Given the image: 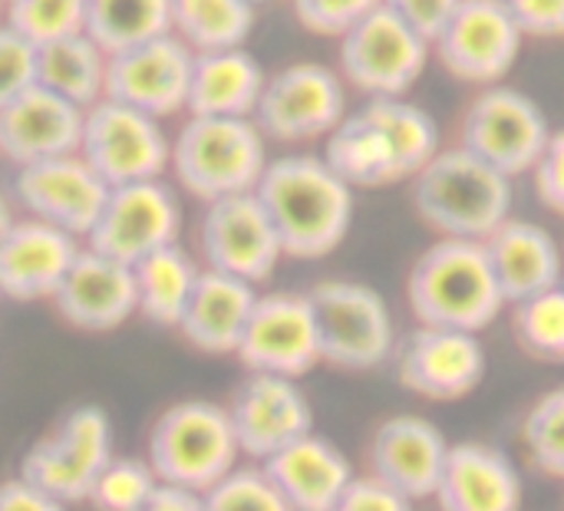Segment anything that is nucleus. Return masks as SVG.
I'll list each match as a JSON object with an SVG mask.
<instances>
[{"mask_svg":"<svg viewBox=\"0 0 564 511\" xmlns=\"http://www.w3.org/2000/svg\"><path fill=\"white\" fill-rule=\"evenodd\" d=\"M254 192L281 238L284 258H327L350 235L354 188L324 155L291 152L271 159Z\"/></svg>","mask_w":564,"mask_h":511,"instance_id":"1","label":"nucleus"},{"mask_svg":"<svg viewBox=\"0 0 564 511\" xmlns=\"http://www.w3.org/2000/svg\"><path fill=\"white\" fill-rule=\"evenodd\" d=\"M406 301L423 327L486 330L506 307L482 241L440 238L433 241L406 278Z\"/></svg>","mask_w":564,"mask_h":511,"instance_id":"2","label":"nucleus"},{"mask_svg":"<svg viewBox=\"0 0 564 511\" xmlns=\"http://www.w3.org/2000/svg\"><path fill=\"white\" fill-rule=\"evenodd\" d=\"M413 211L440 238L486 241L512 218V178L463 149H440L413 175Z\"/></svg>","mask_w":564,"mask_h":511,"instance_id":"3","label":"nucleus"},{"mask_svg":"<svg viewBox=\"0 0 564 511\" xmlns=\"http://www.w3.org/2000/svg\"><path fill=\"white\" fill-rule=\"evenodd\" d=\"M268 139L254 119L188 116L172 139V175L198 202L254 192L268 168Z\"/></svg>","mask_w":564,"mask_h":511,"instance_id":"4","label":"nucleus"},{"mask_svg":"<svg viewBox=\"0 0 564 511\" xmlns=\"http://www.w3.org/2000/svg\"><path fill=\"white\" fill-rule=\"evenodd\" d=\"M238 436L228 406L212 400L172 403L149 433V466L159 482L205 496L238 469Z\"/></svg>","mask_w":564,"mask_h":511,"instance_id":"5","label":"nucleus"},{"mask_svg":"<svg viewBox=\"0 0 564 511\" xmlns=\"http://www.w3.org/2000/svg\"><path fill=\"white\" fill-rule=\"evenodd\" d=\"M307 294L317 314L321 357L327 367L367 373L397 354V324L380 291L364 281L330 278Z\"/></svg>","mask_w":564,"mask_h":511,"instance_id":"6","label":"nucleus"},{"mask_svg":"<svg viewBox=\"0 0 564 511\" xmlns=\"http://www.w3.org/2000/svg\"><path fill=\"white\" fill-rule=\"evenodd\" d=\"M552 132L545 109L529 93L496 83L469 99L459 122V145L502 175L519 178L539 165Z\"/></svg>","mask_w":564,"mask_h":511,"instance_id":"7","label":"nucleus"},{"mask_svg":"<svg viewBox=\"0 0 564 511\" xmlns=\"http://www.w3.org/2000/svg\"><path fill=\"white\" fill-rule=\"evenodd\" d=\"M430 53L433 43L380 3L340 36L337 73L367 99L406 96V89L423 76Z\"/></svg>","mask_w":564,"mask_h":511,"instance_id":"8","label":"nucleus"},{"mask_svg":"<svg viewBox=\"0 0 564 511\" xmlns=\"http://www.w3.org/2000/svg\"><path fill=\"white\" fill-rule=\"evenodd\" d=\"M347 89L344 76L324 63H288L264 79L251 119L268 142L301 145L327 139L347 119Z\"/></svg>","mask_w":564,"mask_h":511,"instance_id":"9","label":"nucleus"},{"mask_svg":"<svg viewBox=\"0 0 564 511\" xmlns=\"http://www.w3.org/2000/svg\"><path fill=\"white\" fill-rule=\"evenodd\" d=\"M116 459L112 453V423L102 406L69 410L53 433L33 443L20 463V476L59 502H89V492L102 469Z\"/></svg>","mask_w":564,"mask_h":511,"instance_id":"10","label":"nucleus"},{"mask_svg":"<svg viewBox=\"0 0 564 511\" xmlns=\"http://www.w3.org/2000/svg\"><path fill=\"white\" fill-rule=\"evenodd\" d=\"M79 155L109 188H116L162 178L172 165V139L165 135L162 119L106 96L83 116Z\"/></svg>","mask_w":564,"mask_h":511,"instance_id":"11","label":"nucleus"},{"mask_svg":"<svg viewBox=\"0 0 564 511\" xmlns=\"http://www.w3.org/2000/svg\"><path fill=\"white\" fill-rule=\"evenodd\" d=\"M522 43L525 36L506 0H459L433 40V53L453 79L486 89L509 76Z\"/></svg>","mask_w":564,"mask_h":511,"instance_id":"12","label":"nucleus"},{"mask_svg":"<svg viewBox=\"0 0 564 511\" xmlns=\"http://www.w3.org/2000/svg\"><path fill=\"white\" fill-rule=\"evenodd\" d=\"M182 235V202L162 178L132 182L109 188L99 221L86 235V248L116 258L122 264H139L142 258L178 244Z\"/></svg>","mask_w":564,"mask_h":511,"instance_id":"13","label":"nucleus"},{"mask_svg":"<svg viewBox=\"0 0 564 511\" xmlns=\"http://www.w3.org/2000/svg\"><path fill=\"white\" fill-rule=\"evenodd\" d=\"M198 248L205 268L241 278L248 284L268 281L284 258L281 238L258 192L208 202L198 221Z\"/></svg>","mask_w":564,"mask_h":511,"instance_id":"14","label":"nucleus"},{"mask_svg":"<svg viewBox=\"0 0 564 511\" xmlns=\"http://www.w3.org/2000/svg\"><path fill=\"white\" fill-rule=\"evenodd\" d=\"M235 357L248 367V373H274L291 380L324 363L311 294H261Z\"/></svg>","mask_w":564,"mask_h":511,"instance_id":"15","label":"nucleus"},{"mask_svg":"<svg viewBox=\"0 0 564 511\" xmlns=\"http://www.w3.org/2000/svg\"><path fill=\"white\" fill-rule=\"evenodd\" d=\"M10 192L26 218H40L79 241H86L109 198V185L79 152L17 168Z\"/></svg>","mask_w":564,"mask_h":511,"instance_id":"16","label":"nucleus"},{"mask_svg":"<svg viewBox=\"0 0 564 511\" xmlns=\"http://www.w3.org/2000/svg\"><path fill=\"white\" fill-rule=\"evenodd\" d=\"M192 66L195 50L185 46L175 33L145 40L109 56L106 96L155 119L188 112Z\"/></svg>","mask_w":564,"mask_h":511,"instance_id":"17","label":"nucleus"},{"mask_svg":"<svg viewBox=\"0 0 564 511\" xmlns=\"http://www.w3.org/2000/svg\"><path fill=\"white\" fill-rule=\"evenodd\" d=\"M486 347L479 334L449 330V327H416L397 347V380L410 393L453 403L479 390L486 380Z\"/></svg>","mask_w":564,"mask_h":511,"instance_id":"18","label":"nucleus"},{"mask_svg":"<svg viewBox=\"0 0 564 511\" xmlns=\"http://www.w3.org/2000/svg\"><path fill=\"white\" fill-rule=\"evenodd\" d=\"M228 416L241 446V456L258 466L314 433V410L307 393L291 377L248 373L228 403Z\"/></svg>","mask_w":564,"mask_h":511,"instance_id":"19","label":"nucleus"},{"mask_svg":"<svg viewBox=\"0 0 564 511\" xmlns=\"http://www.w3.org/2000/svg\"><path fill=\"white\" fill-rule=\"evenodd\" d=\"M449 446L443 430L423 416H390L377 426L367 446L370 476L410 502L433 499L449 459Z\"/></svg>","mask_w":564,"mask_h":511,"instance_id":"20","label":"nucleus"},{"mask_svg":"<svg viewBox=\"0 0 564 511\" xmlns=\"http://www.w3.org/2000/svg\"><path fill=\"white\" fill-rule=\"evenodd\" d=\"M53 307L76 330L109 334L139 314L135 274L129 264L83 244L59 291L53 294Z\"/></svg>","mask_w":564,"mask_h":511,"instance_id":"21","label":"nucleus"},{"mask_svg":"<svg viewBox=\"0 0 564 511\" xmlns=\"http://www.w3.org/2000/svg\"><path fill=\"white\" fill-rule=\"evenodd\" d=\"M83 116L76 102L56 96L46 86H30L7 106H0V159L23 168L56 155L79 152Z\"/></svg>","mask_w":564,"mask_h":511,"instance_id":"22","label":"nucleus"},{"mask_svg":"<svg viewBox=\"0 0 564 511\" xmlns=\"http://www.w3.org/2000/svg\"><path fill=\"white\" fill-rule=\"evenodd\" d=\"M79 251V238L40 218H17L0 238V297L20 304L53 301Z\"/></svg>","mask_w":564,"mask_h":511,"instance_id":"23","label":"nucleus"},{"mask_svg":"<svg viewBox=\"0 0 564 511\" xmlns=\"http://www.w3.org/2000/svg\"><path fill=\"white\" fill-rule=\"evenodd\" d=\"M440 511H522V476L516 463L489 443H456L433 496Z\"/></svg>","mask_w":564,"mask_h":511,"instance_id":"24","label":"nucleus"},{"mask_svg":"<svg viewBox=\"0 0 564 511\" xmlns=\"http://www.w3.org/2000/svg\"><path fill=\"white\" fill-rule=\"evenodd\" d=\"M268 479L294 511H334L347 486L357 479L344 449L330 439L307 433L261 463Z\"/></svg>","mask_w":564,"mask_h":511,"instance_id":"25","label":"nucleus"},{"mask_svg":"<svg viewBox=\"0 0 564 511\" xmlns=\"http://www.w3.org/2000/svg\"><path fill=\"white\" fill-rule=\"evenodd\" d=\"M258 297H261L258 284L202 268V278L182 314L178 330L198 354H212V357L238 354V344L245 337Z\"/></svg>","mask_w":564,"mask_h":511,"instance_id":"26","label":"nucleus"},{"mask_svg":"<svg viewBox=\"0 0 564 511\" xmlns=\"http://www.w3.org/2000/svg\"><path fill=\"white\" fill-rule=\"evenodd\" d=\"M482 244L506 304H519L562 284V248L549 228L525 218H509Z\"/></svg>","mask_w":564,"mask_h":511,"instance_id":"27","label":"nucleus"},{"mask_svg":"<svg viewBox=\"0 0 564 511\" xmlns=\"http://www.w3.org/2000/svg\"><path fill=\"white\" fill-rule=\"evenodd\" d=\"M268 73L245 50H212L195 53L192 89H188V116H241L251 119L261 99Z\"/></svg>","mask_w":564,"mask_h":511,"instance_id":"28","label":"nucleus"},{"mask_svg":"<svg viewBox=\"0 0 564 511\" xmlns=\"http://www.w3.org/2000/svg\"><path fill=\"white\" fill-rule=\"evenodd\" d=\"M324 159L350 188H380L403 182L393 142L364 109L347 112V119L327 135Z\"/></svg>","mask_w":564,"mask_h":511,"instance_id":"29","label":"nucleus"},{"mask_svg":"<svg viewBox=\"0 0 564 511\" xmlns=\"http://www.w3.org/2000/svg\"><path fill=\"white\" fill-rule=\"evenodd\" d=\"M106 76H109V53L86 30L40 46L36 83L76 102L79 109H89L99 99H106Z\"/></svg>","mask_w":564,"mask_h":511,"instance_id":"30","label":"nucleus"},{"mask_svg":"<svg viewBox=\"0 0 564 511\" xmlns=\"http://www.w3.org/2000/svg\"><path fill=\"white\" fill-rule=\"evenodd\" d=\"M135 274V294H139V314L155 327H175L182 324V314L195 294V284L202 278V268L182 244H169L139 264H132Z\"/></svg>","mask_w":564,"mask_h":511,"instance_id":"31","label":"nucleus"},{"mask_svg":"<svg viewBox=\"0 0 564 511\" xmlns=\"http://www.w3.org/2000/svg\"><path fill=\"white\" fill-rule=\"evenodd\" d=\"M254 20L248 0H172V33L195 53L245 46Z\"/></svg>","mask_w":564,"mask_h":511,"instance_id":"32","label":"nucleus"},{"mask_svg":"<svg viewBox=\"0 0 564 511\" xmlns=\"http://www.w3.org/2000/svg\"><path fill=\"white\" fill-rule=\"evenodd\" d=\"M109 56L172 33V0H89L83 26Z\"/></svg>","mask_w":564,"mask_h":511,"instance_id":"33","label":"nucleus"},{"mask_svg":"<svg viewBox=\"0 0 564 511\" xmlns=\"http://www.w3.org/2000/svg\"><path fill=\"white\" fill-rule=\"evenodd\" d=\"M364 112L387 132L393 142L397 162L403 178H413L443 145H440V126L436 119L410 102L406 96H383V99H367Z\"/></svg>","mask_w":564,"mask_h":511,"instance_id":"34","label":"nucleus"},{"mask_svg":"<svg viewBox=\"0 0 564 511\" xmlns=\"http://www.w3.org/2000/svg\"><path fill=\"white\" fill-rule=\"evenodd\" d=\"M512 330L532 360L564 363V281L512 304Z\"/></svg>","mask_w":564,"mask_h":511,"instance_id":"35","label":"nucleus"},{"mask_svg":"<svg viewBox=\"0 0 564 511\" xmlns=\"http://www.w3.org/2000/svg\"><path fill=\"white\" fill-rule=\"evenodd\" d=\"M519 439L532 469L564 482V387L542 393L529 406Z\"/></svg>","mask_w":564,"mask_h":511,"instance_id":"36","label":"nucleus"},{"mask_svg":"<svg viewBox=\"0 0 564 511\" xmlns=\"http://www.w3.org/2000/svg\"><path fill=\"white\" fill-rule=\"evenodd\" d=\"M155 489H159V476L149 466V459L116 456L96 479L89 492V505L96 511H139Z\"/></svg>","mask_w":564,"mask_h":511,"instance_id":"37","label":"nucleus"},{"mask_svg":"<svg viewBox=\"0 0 564 511\" xmlns=\"http://www.w3.org/2000/svg\"><path fill=\"white\" fill-rule=\"evenodd\" d=\"M86 7L89 0H10L7 23L43 46L59 36L79 33L86 26Z\"/></svg>","mask_w":564,"mask_h":511,"instance_id":"38","label":"nucleus"},{"mask_svg":"<svg viewBox=\"0 0 564 511\" xmlns=\"http://www.w3.org/2000/svg\"><path fill=\"white\" fill-rule=\"evenodd\" d=\"M202 499L205 511H294L261 466H238Z\"/></svg>","mask_w":564,"mask_h":511,"instance_id":"39","label":"nucleus"},{"mask_svg":"<svg viewBox=\"0 0 564 511\" xmlns=\"http://www.w3.org/2000/svg\"><path fill=\"white\" fill-rule=\"evenodd\" d=\"M36 69H40V46L3 20L0 23V106L36 86Z\"/></svg>","mask_w":564,"mask_h":511,"instance_id":"40","label":"nucleus"},{"mask_svg":"<svg viewBox=\"0 0 564 511\" xmlns=\"http://www.w3.org/2000/svg\"><path fill=\"white\" fill-rule=\"evenodd\" d=\"M383 0H291L294 20L317 36H344L357 20H364Z\"/></svg>","mask_w":564,"mask_h":511,"instance_id":"41","label":"nucleus"},{"mask_svg":"<svg viewBox=\"0 0 564 511\" xmlns=\"http://www.w3.org/2000/svg\"><path fill=\"white\" fill-rule=\"evenodd\" d=\"M532 178L542 205L564 218V129L552 132L539 165L532 168Z\"/></svg>","mask_w":564,"mask_h":511,"instance_id":"42","label":"nucleus"},{"mask_svg":"<svg viewBox=\"0 0 564 511\" xmlns=\"http://www.w3.org/2000/svg\"><path fill=\"white\" fill-rule=\"evenodd\" d=\"M522 36L558 40L564 36V0H506Z\"/></svg>","mask_w":564,"mask_h":511,"instance_id":"43","label":"nucleus"},{"mask_svg":"<svg viewBox=\"0 0 564 511\" xmlns=\"http://www.w3.org/2000/svg\"><path fill=\"white\" fill-rule=\"evenodd\" d=\"M334 511H413V502L400 492H393L390 486L377 482L373 476H357L347 492L340 496V502Z\"/></svg>","mask_w":564,"mask_h":511,"instance_id":"44","label":"nucleus"},{"mask_svg":"<svg viewBox=\"0 0 564 511\" xmlns=\"http://www.w3.org/2000/svg\"><path fill=\"white\" fill-rule=\"evenodd\" d=\"M383 3L397 17H403L416 33H423L430 43L440 36V30L446 26V20L459 7V0H383Z\"/></svg>","mask_w":564,"mask_h":511,"instance_id":"45","label":"nucleus"},{"mask_svg":"<svg viewBox=\"0 0 564 511\" xmlns=\"http://www.w3.org/2000/svg\"><path fill=\"white\" fill-rule=\"evenodd\" d=\"M0 511H66V502L17 476L0 482Z\"/></svg>","mask_w":564,"mask_h":511,"instance_id":"46","label":"nucleus"},{"mask_svg":"<svg viewBox=\"0 0 564 511\" xmlns=\"http://www.w3.org/2000/svg\"><path fill=\"white\" fill-rule=\"evenodd\" d=\"M139 511H205V499L198 492L159 482V489L149 496V502Z\"/></svg>","mask_w":564,"mask_h":511,"instance_id":"47","label":"nucleus"},{"mask_svg":"<svg viewBox=\"0 0 564 511\" xmlns=\"http://www.w3.org/2000/svg\"><path fill=\"white\" fill-rule=\"evenodd\" d=\"M13 221H17V218H13V205H10L7 192L0 188V238L7 235V228H10Z\"/></svg>","mask_w":564,"mask_h":511,"instance_id":"48","label":"nucleus"},{"mask_svg":"<svg viewBox=\"0 0 564 511\" xmlns=\"http://www.w3.org/2000/svg\"><path fill=\"white\" fill-rule=\"evenodd\" d=\"M251 7H264V3H271V0H248Z\"/></svg>","mask_w":564,"mask_h":511,"instance_id":"49","label":"nucleus"},{"mask_svg":"<svg viewBox=\"0 0 564 511\" xmlns=\"http://www.w3.org/2000/svg\"><path fill=\"white\" fill-rule=\"evenodd\" d=\"M0 3H3V7H7V3H10V0H0Z\"/></svg>","mask_w":564,"mask_h":511,"instance_id":"50","label":"nucleus"},{"mask_svg":"<svg viewBox=\"0 0 564 511\" xmlns=\"http://www.w3.org/2000/svg\"><path fill=\"white\" fill-rule=\"evenodd\" d=\"M0 301H3V297H0Z\"/></svg>","mask_w":564,"mask_h":511,"instance_id":"51","label":"nucleus"}]
</instances>
